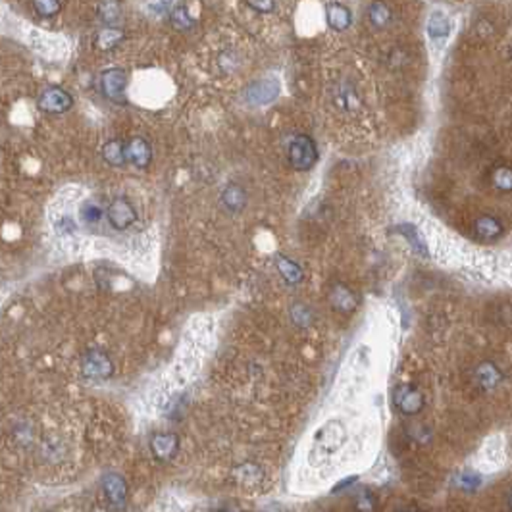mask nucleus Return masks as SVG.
<instances>
[{"instance_id": "nucleus-1", "label": "nucleus", "mask_w": 512, "mask_h": 512, "mask_svg": "<svg viewBox=\"0 0 512 512\" xmlns=\"http://www.w3.org/2000/svg\"><path fill=\"white\" fill-rule=\"evenodd\" d=\"M287 156H289V164L295 170L299 172L310 170L318 162L316 143L309 135H295L287 147Z\"/></svg>"}, {"instance_id": "nucleus-2", "label": "nucleus", "mask_w": 512, "mask_h": 512, "mask_svg": "<svg viewBox=\"0 0 512 512\" xmlns=\"http://www.w3.org/2000/svg\"><path fill=\"white\" fill-rule=\"evenodd\" d=\"M393 403H395V407H397L400 415L416 416L418 412H422L426 399H424V395L416 387L403 384L395 387V391H393Z\"/></svg>"}, {"instance_id": "nucleus-3", "label": "nucleus", "mask_w": 512, "mask_h": 512, "mask_svg": "<svg viewBox=\"0 0 512 512\" xmlns=\"http://www.w3.org/2000/svg\"><path fill=\"white\" fill-rule=\"evenodd\" d=\"M106 218H108V224L118 229V231H123L128 229L129 226H133L137 222V212L133 208V204L129 203L128 198L123 196H118L114 198L112 203L108 204L106 208Z\"/></svg>"}, {"instance_id": "nucleus-4", "label": "nucleus", "mask_w": 512, "mask_h": 512, "mask_svg": "<svg viewBox=\"0 0 512 512\" xmlns=\"http://www.w3.org/2000/svg\"><path fill=\"white\" fill-rule=\"evenodd\" d=\"M472 379H474L476 387H480L482 391H495L505 382V374L495 362L485 361L476 366L472 372Z\"/></svg>"}, {"instance_id": "nucleus-5", "label": "nucleus", "mask_w": 512, "mask_h": 512, "mask_svg": "<svg viewBox=\"0 0 512 512\" xmlns=\"http://www.w3.org/2000/svg\"><path fill=\"white\" fill-rule=\"evenodd\" d=\"M343 441H345V428H343V424L337 422V420H332V422L325 424L324 428L316 433V439H314V452L324 451V454H330V452L335 451Z\"/></svg>"}, {"instance_id": "nucleus-6", "label": "nucleus", "mask_w": 512, "mask_h": 512, "mask_svg": "<svg viewBox=\"0 0 512 512\" xmlns=\"http://www.w3.org/2000/svg\"><path fill=\"white\" fill-rule=\"evenodd\" d=\"M81 370H83L85 377L90 379H106L114 374L112 361L100 351H89L85 353L83 361H81Z\"/></svg>"}, {"instance_id": "nucleus-7", "label": "nucleus", "mask_w": 512, "mask_h": 512, "mask_svg": "<svg viewBox=\"0 0 512 512\" xmlns=\"http://www.w3.org/2000/svg\"><path fill=\"white\" fill-rule=\"evenodd\" d=\"M180 451V437L168 431H159L151 437V452L159 462H170Z\"/></svg>"}, {"instance_id": "nucleus-8", "label": "nucleus", "mask_w": 512, "mask_h": 512, "mask_svg": "<svg viewBox=\"0 0 512 512\" xmlns=\"http://www.w3.org/2000/svg\"><path fill=\"white\" fill-rule=\"evenodd\" d=\"M72 106H74V98H72V95L66 93L64 89H58V87L45 90V93L41 95V98H39V108H41L43 112L48 114H64L68 112Z\"/></svg>"}, {"instance_id": "nucleus-9", "label": "nucleus", "mask_w": 512, "mask_h": 512, "mask_svg": "<svg viewBox=\"0 0 512 512\" xmlns=\"http://www.w3.org/2000/svg\"><path fill=\"white\" fill-rule=\"evenodd\" d=\"M126 72L120 68H112L106 69L102 74V79H100V87H102V93H105L106 98H110L114 102H123V90H126Z\"/></svg>"}, {"instance_id": "nucleus-10", "label": "nucleus", "mask_w": 512, "mask_h": 512, "mask_svg": "<svg viewBox=\"0 0 512 512\" xmlns=\"http://www.w3.org/2000/svg\"><path fill=\"white\" fill-rule=\"evenodd\" d=\"M128 482L120 474H106L102 478V493L112 506H123L128 501Z\"/></svg>"}, {"instance_id": "nucleus-11", "label": "nucleus", "mask_w": 512, "mask_h": 512, "mask_svg": "<svg viewBox=\"0 0 512 512\" xmlns=\"http://www.w3.org/2000/svg\"><path fill=\"white\" fill-rule=\"evenodd\" d=\"M126 159L131 166L137 168H147L151 164L152 151L143 137H133L129 143H126Z\"/></svg>"}, {"instance_id": "nucleus-12", "label": "nucleus", "mask_w": 512, "mask_h": 512, "mask_svg": "<svg viewBox=\"0 0 512 512\" xmlns=\"http://www.w3.org/2000/svg\"><path fill=\"white\" fill-rule=\"evenodd\" d=\"M476 235L482 239V241H497L501 235L505 234V226H503V222L495 216H490V214H485V216H480V218L476 220Z\"/></svg>"}, {"instance_id": "nucleus-13", "label": "nucleus", "mask_w": 512, "mask_h": 512, "mask_svg": "<svg viewBox=\"0 0 512 512\" xmlns=\"http://www.w3.org/2000/svg\"><path fill=\"white\" fill-rule=\"evenodd\" d=\"M325 18H328V23L330 27L335 31H345L351 27L353 23V15H351V10L341 4V2H332L325 6Z\"/></svg>"}, {"instance_id": "nucleus-14", "label": "nucleus", "mask_w": 512, "mask_h": 512, "mask_svg": "<svg viewBox=\"0 0 512 512\" xmlns=\"http://www.w3.org/2000/svg\"><path fill=\"white\" fill-rule=\"evenodd\" d=\"M231 474H234L235 482L241 483V485H247V487L258 485V483H262L264 480V470L258 466L256 462H243V464H237Z\"/></svg>"}, {"instance_id": "nucleus-15", "label": "nucleus", "mask_w": 512, "mask_h": 512, "mask_svg": "<svg viewBox=\"0 0 512 512\" xmlns=\"http://www.w3.org/2000/svg\"><path fill=\"white\" fill-rule=\"evenodd\" d=\"M451 33V22L443 12H433L428 20V35L433 41H445Z\"/></svg>"}, {"instance_id": "nucleus-16", "label": "nucleus", "mask_w": 512, "mask_h": 512, "mask_svg": "<svg viewBox=\"0 0 512 512\" xmlns=\"http://www.w3.org/2000/svg\"><path fill=\"white\" fill-rule=\"evenodd\" d=\"M278 95V85L270 81V79H264L252 85L249 90V98L255 105H264V102H270Z\"/></svg>"}, {"instance_id": "nucleus-17", "label": "nucleus", "mask_w": 512, "mask_h": 512, "mask_svg": "<svg viewBox=\"0 0 512 512\" xmlns=\"http://www.w3.org/2000/svg\"><path fill=\"white\" fill-rule=\"evenodd\" d=\"M102 156L105 160L110 164V166H123L128 164V159H126V143H121L120 139H112L102 147Z\"/></svg>"}, {"instance_id": "nucleus-18", "label": "nucleus", "mask_w": 512, "mask_h": 512, "mask_svg": "<svg viewBox=\"0 0 512 512\" xmlns=\"http://www.w3.org/2000/svg\"><path fill=\"white\" fill-rule=\"evenodd\" d=\"M222 203L229 212H239L243 210V206L247 203V195L239 185H229L222 193Z\"/></svg>"}, {"instance_id": "nucleus-19", "label": "nucleus", "mask_w": 512, "mask_h": 512, "mask_svg": "<svg viewBox=\"0 0 512 512\" xmlns=\"http://www.w3.org/2000/svg\"><path fill=\"white\" fill-rule=\"evenodd\" d=\"M332 302L333 306L341 312H351L356 306V299L351 289H346L345 285H337L332 291Z\"/></svg>"}, {"instance_id": "nucleus-20", "label": "nucleus", "mask_w": 512, "mask_h": 512, "mask_svg": "<svg viewBox=\"0 0 512 512\" xmlns=\"http://www.w3.org/2000/svg\"><path fill=\"white\" fill-rule=\"evenodd\" d=\"M491 185L501 193H512V166H497L491 172Z\"/></svg>"}, {"instance_id": "nucleus-21", "label": "nucleus", "mask_w": 512, "mask_h": 512, "mask_svg": "<svg viewBox=\"0 0 512 512\" xmlns=\"http://www.w3.org/2000/svg\"><path fill=\"white\" fill-rule=\"evenodd\" d=\"M377 497L368 490L358 491L353 499V508L354 512H377Z\"/></svg>"}, {"instance_id": "nucleus-22", "label": "nucleus", "mask_w": 512, "mask_h": 512, "mask_svg": "<svg viewBox=\"0 0 512 512\" xmlns=\"http://www.w3.org/2000/svg\"><path fill=\"white\" fill-rule=\"evenodd\" d=\"M276 264H278L279 274H281L283 279L289 281V283H299L302 279V270L293 262V260H289L285 256H278Z\"/></svg>"}, {"instance_id": "nucleus-23", "label": "nucleus", "mask_w": 512, "mask_h": 512, "mask_svg": "<svg viewBox=\"0 0 512 512\" xmlns=\"http://www.w3.org/2000/svg\"><path fill=\"white\" fill-rule=\"evenodd\" d=\"M170 20H172L175 29H189L195 23L191 20V15L187 14V10H185L183 4H173V10L170 12Z\"/></svg>"}, {"instance_id": "nucleus-24", "label": "nucleus", "mask_w": 512, "mask_h": 512, "mask_svg": "<svg viewBox=\"0 0 512 512\" xmlns=\"http://www.w3.org/2000/svg\"><path fill=\"white\" fill-rule=\"evenodd\" d=\"M407 436L415 441L416 445H428L431 441V429L426 424H410L407 428Z\"/></svg>"}, {"instance_id": "nucleus-25", "label": "nucleus", "mask_w": 512, "mask_h": 512, "mask_svg": "<svg viewBox=\"0 0 512 512\" xmlns=\"http://www.w3.org/2000/svg\"><path fill=\"white\" fill-rule=\"evenodd\" d=\"M123 39V33L120 29H102L97 35L98 48H114Z\"/></svg>"}, {"instance_id": "nucleus-26", "label": "nucleus", "mask_w": 512, "mask_h": 512, "mask_svg": "<svg viewBox=\"0 0 512 512\" xmlns=\"http://www.w3.org/2000/svg\"><path fill=\"white\" fill-rule=\"evenodd\" d=\"M391 20V12L385 4H372L370 6V22L376 27H385Z\"/></svg>"}, {"instance_id": "nucleus-27", "label": "nucleus", "mask_w": 512, "mask_h": 512, "mask_svg": "<svg viewBox=\"0 0 512 512\" xmlns=\"http://www.w3.org/2000/svg\"><path fill=\"white\" fill-rule=\"evenodd\" d=\"M102 208L98 206L97 203H93V201H87V203L81 206V218L87 222V224H97L102 220Z\"/></svg>"}, {"instance_id": "nucleus-28", "label": "nucleus", "mask_w": 512, "mask_h": 512, "mask_svg": "<svg viewBox=\"0 0 512 512\" xmlns=\"http://www.w3.org/2000/svg\"><path fill=\"white\" fill-rule=\"evenodd\" d=\"M98 8H100V18L106 23L118 22V18H120V4L118 2H100Z\"/></svg>"}, {"instance_id": "nucleus-29", "label": "nucleus", "mask_w": 512, "mask_h": 512, "mask_svg": "<svg viewBox=\"0 0 512 512\" xmlns=\"http://www.w3.org/2000/svg\"><path fill=\"white\" fill-rule=\"evenodd\" d=\"M291 318H293V322L297 325L306 328L312 322V312L304 304H295L293 310H291Z\"/></svg>"}, {"instance_id": "nucleus-30", "label": "nucleus", "mask_w": 512, "mask_h": 512, "mask_svg": "<svg viewBox=\"0 0 512 512\" xmlns=\"http://www.w3.org/2000/svg\"><path fill=\"white\" fill-rule=\"evenodd\" d=\"M33 8L37 10L41 15H54L60 12V2H54V0H39L33 2Z\"/></svg>"}, {"instance_id": "nucleus-31", "label": "nucleus", "mask_w": 512, "mask_h": 512, "mask_svg": "<svg viewBox=\"0 0 512 512\" xmlns=\"http://www.w3.org/2000/svg\"><path fill=\"white\" fill-rule=\"evenodd\" d=\"M495 33V23L487 20V18H482L478 25H476V37L480 39H490L491 35Z\"/></svg>"}, {"instance_id": "nucleus-32", "label": "nucleus", "mask_w": 512, "mask_h": 512, "mask_svg": "<svg viewBox=\"0 0 512 512\" xmlns=\"http://www.w3.org/2000/svg\"><path fill=\"white\" fill-rule=\"evenodd\" d=\"M457 485H459L462 491H474L478 485H482V480H480L478 476L464 474V476H459V480H457Z\"/></svg>"}, {"instance_id": "nucleus-33", "label": "nucleus", "mask_w": 512, "mask_h": 512, "mask_svg": "<svg viewBox=\"0 0 512 512\" xmlns=\"http://www.w3.org/2000/svg\"><path fill=\"white\" fill-rule=\"evenodd\" d=\"M403 234L407 235L408 237V241L412 243V247H415L416 250H420V252H426V247H424V241L420 239V235H418V231H416L415 227H408L405 226L403 229H400Z\"/></svg>"}, {"instance_id": "nucleus-34", "label": "nucleus", "mask_w": 512, "mask_h": 512, "mask_svg": "<svg viewBox=\"0 0 512 512\" xmlns=\"http://www.w3.org/2000/svg\"><path fill=\"white\" fill-rule=\"evenodd\" d=\"M247 6L255 8L258 12H271L276 8V4L274 2H247Z\"/></svg>"}, {"instance_id": "nucleus-35", "label": "nucleus", "mask_w": 512, "mask_h": 512, "mask_svg": "<svg viewBox=\"0 0 512 512\" xmlns=\"http://www.w3.org/2000/svg\"><path fill=\"white\" fill-rule=\"evenodd\" d=\"M397 512H422L418 506H403V508H399Z\"/></svg>"}, {"instance_id": "nucleus-36", "label": "nucleus", "mask_w": 512, "mask_h": 512, "mask_svg": "<svg viewBox=\"0 0 512 512\" xmlns=\"http://www.w3.org/2000/svg\"><path fill=\"white\" fill-rule=\"evenodd\" d=\"M260 512H283V511H281L279 506H274V505H271V506H266V508H262V511H260Z\"/></svg>"}, {"instance_id": "nucleus-37", "label": "nucleus", "mask_w": 512, "mask_h": 512, "mask_svg": "<svg viewBox=\"0 0 512 512\" xmlns=\"http://www.w3.org/2000/svg\"><path fill=\"white\" fill-rule=\"evenodd\" d=\"M220 512H243L241 508H237V506H226V508H222Z\"/></svg>"}, {"instance_id": "nucleus-38", "label": "nucleus", "mask_w": 512, "mask_h": 512, "mask_svg": "<svg viewBox=\"0 0 512 512\" xmlns=\"http://www.w3.org/2000/svg\"><path fill=\"white\" fill-rule=\"evenodd\" d=\"M506 506H508V511L512 512V490L508 491V495H506Z\"/></svg>"}, {"instance_id": "nucleus-39", "label": "nucleus", "mask_w": 512, "mask_h": 512, "mask_svg": "<svg viewBox=\"0 0 512 512\" xmlns=\"http://www.w3.org/2000/svg\"><path fill=\"white\" fill-rule=\"evenodd\" d=\"M511 56H512V48H511Z\"/></svg>"}]
</instances>
